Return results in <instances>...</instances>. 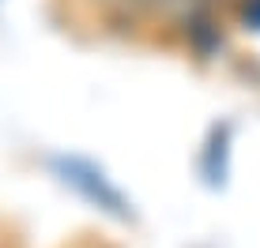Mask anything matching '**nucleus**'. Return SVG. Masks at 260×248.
I'll return each mask as SVG.
<instances>
[{"label":"nucleus","instance_id":"nucleus-1","mask_svg":"<svg viewBox=\"0 0 260 248\" xmlns=\"http://www.w3.org/2000/svg\"><path fill=\"white\" fill-rule=\"evenodd\" d=\"M53 170L60 173V181L72 184L91 207H98L102 215L117 218V222H136V211H132V199L124 196L117 184L106 177V170H98L87 158H53Z\"/></svg>","mask_w":260,"mask_h":248},{"label":"nucleus","instance_id":"nucleus-2","mask_svg":"<svg viewBox=\"0 0 260 248\" xmlns=\"http://www.w3.org/2000/svg\"><path fill=\"white\" fill-rule=\"evenodd\" d=\"M230 150H234V128L230 124H215L208 132V139H204V147H200V158H196V170H200L208 188H222L226 184Z\"/></svg>","mask_w":260,"mask_h":248},{"label":"nucleus","instance_id":"nucleus-3","mask_svg":"<svg viewBox=\"0 0 260 248\" xmlns=\"http://www.w3.org/2000/svg\"><path fill=\"white\" fill-rule=\"evenodd\" d=\"M170 4L174 0H117V4H110V12H121L128 23H147L155 15H166Z\"/></svg>","mask_w":260,"mask_h":248},{"label":"nucleus","instance_id":"nucleus-4","mask_svg":"<svg viewBox=\"0 0 260 248\" xmlns=\"http://www.w3.org/2000/svg\"><path fill=\"white\" fill-rule=\"evenodd\" d=\"M230 15H234L245 30L260 34V0H234V4H230Z\"/></svg>","mask_w":260,"mask_h":248},{"label":"nucleus","instance_id":"nucleus-5","mask_svg":"<svg viewBox=\"0 0 260 248\" xmlns=\"http://www.w3.org/2000/svg\"><path fill=\"white\" fill-rule=\"evenodd\" d=\"M102 4H106V8H110V4H117V0H102Z\"/></svg>","mask_w":260,"mask_h":248}]
</instances>
